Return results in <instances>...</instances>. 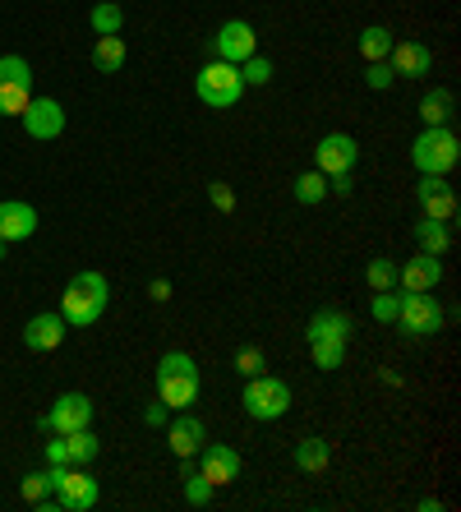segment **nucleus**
<instances>
[{
    "instance_id": "1",
    "label": "nucleus",
    "mask_w": 461,
    "mask_h": 512,
    "mask_svg": "<svg viewBox=\"0 0 461 512\" xmlns=\"http://www.w3.org/2000/svg\"><path fill=\"white\" fill-rule=\"evenodd\" d=\"M111 305V282L102 273H74V282L65 286V296H60V319L65 328H93Z\"/></svg>"
},
{
    "instance_id": "2",
    "label": "nucleus",
    "mask_w": 461,
    "mask_h": 512,
    "mask_svg": "<svg viewBox=\"0 0 461 512\" xmlns=\"http://www.w3.org/2000/svg\"><path fill=\"white\" fill-rule=\"evenodd\" d=\"M457 157H461V143L448 125H425L411 143V162L420 176H448L457 167Z\"/></svg>"
},
{
    "instance_id": "3",
    "label": "nucleus",
    "mask_w": 461,
    "mask_h": 512,
    "mask_svg": "<svg viewBox=\"0 0 461 512\" xmlns=\"http://www.w3.org/2000/svg\"><path fill=\"white\" fill-rule=\"evenodd\" d=\"M194 93H199L203 107L226 111L245 97V79H240V65H226V60H208L199 74H194Z\"/></svg>"
},
{
    "instance_id": "4",
    "label": "nucleus",
    "mask_w": 461,
    "mask_h": 512,
    "mask_svg": "<svg viewBox=\"0 0 461 512\" xmlns=\"http://www.w3.org/2000/svg\"><path fill=\"white\" fill-rule=\"evenodd\" d=\"M51 480V494H56V503L65 512H93L97 499H102V485H97L93 476H88V466H51L47 471Z\"/></svg>"
},
{
    "instance_id": "5",
    "label": "nucleus",
    "mask_w": 461,
    "mask_h": 512,
    "mask_svg": "<svg viewBox=\"0 0 461 512\" xmlns=\"http://www.w3.org/2000/svg\"><path fill=\"white\" fill-rule=\"evenodd\" d=\"M249 420H282L291 411V383L272 379V374H254L245 379V397H240Z\"/></svg>"
},
{
    "instance_id": "6",
    "label": "nucleus",
    "mask_w": 461,
    "mask_h": 512,
    "mask_svg": "<svg viewBox=\"0 0 461 512\" xmlns=\"http://www.w3.org/2000/svg\"><path fill=\"white\" fill-rule=\"evenodd\" d=\"M397 323H402L406 337H434L443 333V310H438V300L429 291H402Z\"/></svg>"
},
{
    "instance_id": "7",
    "label": "nucleus",
    "mask_w": 461,
    "mask_h": 512,
    "mask_svg": "<svg viewBox=\"0 0 461 512\" xmlns=\"http://www.w3.org/2000/svg\"><path fill=\"white\" fill-rule=\"evenodd\" d=\"M88 425H93V397L88 393H60L56 406L37 420L42 434H74V429H88Z\"/></svg>"
},
{
    "instance_id": "8",
    "label": "nucleus",
    "mask_w": 461,
    "mask_h": 512,
    "mask_svg": "<svg viewBox=\"0 0 461 512\" xmlns=\"http://www.w3.org/2000/svg\"><path fill=\"white\" fill-rule=\"evenodd\" d=\"M208 51H213V60L240 65V60H249L254 51H259V33H254V24H245V19H231V24L217 28V37L208 42Z\"/></svg>"
},
{
    "instance_id": "9",
    "label": "nucleus",
    "mask_w": 461,
    "mask_h": 512,
    "mask_svg": "<svg viewBox=\"0 0 461 512\" xmlns=\"http://www.w3.org/2000/svg\"><path fill=\"white\" fill-rule=\"evenodd\" d=\"M19 120H24L28 139L51 143V139L65 134V107H60L56 97H28V107H24V116Z\"/></svg>"
},
{
    "instance_id": "10",
    "label": "nucleus",
    "mask_w": 461,
    "mask_h": 512,
    "mask_svg": "<svg viewBox=\"0 0 461 512\" xmlns=\"http://www.w3.org/2000/svg\"><path fill=\"white\" fill-rule=\"evenodd\" d=\"M355 162H360V143L351 134H323L319 148H314V171H323V176L355 171Z\"/></svg>"
},
{
    "instance_id": "11",
    "label": "nucleus",
    "mask_w": 461,
    "mask_h": 512,
    "mask_svg": "<svg viewBox=\"0 0 461 512\" xmlns=\"http://www.w3.org/2000/svg\"><path fill=\"white\" fill-rule=\"evenodd\" d=\"M194 457H199V476H208L217 489L240 480V466H245V457H240L236 448H226V443H203Z\"/></svg>"
},
{
    "instance_id": "12",
    "label": "nucleus",
    "mask_w": 461,
    "mask_h": 512,
    "mask_svg": "<svg viewBox=\"0 0 461 512\" xmlns=\"http://www.w3.org/2000/svg\"><path fill=\"white\" fill-rule=\"evenodd\" d=\"M388 65L397 79H425V74H434V51L425 42H392Z\"/></svg>"
},
{
    "instance_id": "13",
    "label": "nucleus",
    "mask_w": 461,
    "mask_h": 512,
    "mask_svg": "<svg viewBox=\"0 0 461 512\" xmlns=\"http://www.w3.org/2000/svg\"><path fill=\"white\" fill-rule=\"evenodd\" d=\"M415 199H420L425 217H434V222H452L457 217V194H452V185H443V176H420Z\"/></svg>"
},
{
    "instance_id": "14",
    "label": "nucleus",
    "mask_w": 461,
    "mask_h": 512,
    "mask_svg": "<svg viewBox=\"0 0 461 512\" xmlns=\"http://www.w3.org/2000/svg\"><path fill=\"white\" fill-rule=\"evenodd\" d=\"M438 282H443V259L434 254H415L397 268V291H434Z\"/></svg>"
},
{
    "instance_id": "15",
    "label": "nucleus",
    "mask_w": 461,
    "mask_h": 512,
    "mask_svg": "<svg viewBox=\"0 0 461 512\" xmlns=\"http://www.w3.org/2000/svg\"><path fill=\"white\" fill-rule=\"evenodd\" d=\"M208 443V429H203V420L199 416H176L171 425H166V448L185 462V457H194Z\"/></svg>"
},
{
    "instance_id": "16",
    "label": "nucleus",
    "mask_w": 461,
    "mask_h": 512,
    "mask_svg": "<svg viewBox=\"0 0 461 512\" xmlns=\"http://www.w3.org/2000/svg\"><path fill=\"white\" fill-rule=\"evenodd\" d=\"M157 402L166 411H185L199 402V374H157Z\"/></svg>"
},
{
    "instance_id": "17",
    "label": "nucleus",
    "mask_w": 461,
    "mask_h": 512,
    "mask_svg": "<svg viewBox=\"0 0 461 512\" xmlns=\"http://www.w3.org/2000/svg\"><path fill=\"white\" fill-rule=\"evenodd\" d=\"M37 231V208L24 199H5L0 203V240H28Z\"/></svg>"
},
{
    "instance_id": "18",
    "label": "nucleus",
    "mask_w": 461,
    "mask_h": 512,
    "mask_svg": "<svg viewBox=\"0 0 461 512\" xmlns=\"http://www.w3.org/2000/svg\"><path fill=\"white\" fill-rule=\"evenodd\" d=\"M351 333H355V323H351V314H342V310H314L309 314V328H305L309 342H351Z\"/></svg>"
},
{
    "instance_id": "19",
    "label": "nucleus",
    "mask_w": 461,
    "mask_h": 512,
    "mask_svg": "<svg viewBox=\"0 0 461 512\" xmlns=\"http://www.w3.org/2000/svg\"><path fill=\"white\" fill-rule=\"evenodd\" d=\"M60 342H65V319H60V314H37V319H28V328H24L28 351L47 356V351H56Z\"/></svg>"
},
{
    "instance_id": "20",
    "label": "nucleus",
    "mask_w": 461,
    "mask_h": 512,
    "mask_svg": "<svg viewBox=\"0 0 461 512\" xmlns=\"http://www.w3.org/2000/svg\"><path fill=\"white\" fill-rule=\"evenodd\" d=\"M415 245H420V254H434V259H443V254L452 250V231H448V222L420 217V227H415Z\"/></svg>"
},
{
    "instance_id": "21",
    "label": "nucleus",
    "mask_w": 461,
    "mask_h": 512,
    "mask_svg": "<svg viewBox=\"0 0 461 512\" xmlns=\"http://www.w3.org/2000/svg\"><path fill=\"white\" fill-rule=\"evenodd\" d=\"M60 439H65V457H70V466H93L97 453H102V439L93 434V425L74 429V434H60Z\"/></svg>"
},
{
    "instance_id": "22",
    "label": "nucleus",
    "mask_w": 461,
    "mask_h": 512,
    "mask_svg": "<svg viewBox=\"0 0 461 512\" xmlns=\"http://www.w3.org/2000/svg\"><path fill=\"white\" fill-rule=\"evenodd\" d=\"M296 466L305 471V476H319V471H328V462H332V448L323 439H300L296 443Z\"/></svg>"
},
{
    "instance_id": "23",
    "label": "nucleus",
    "mask_w": 461,
    "mask_h": 512,
    "mask_svg": "<svg viewBox=\"0 0 461 512\" xmlns=\"http://www.w3.org/2000/svg\"><path fill=\"white\" fill-rule=\"evenodd\" d=\"M88 24H93L97 37H120V28H125V10H120L116 0H97L93 14H88Z\"/></svg>"
},
{
    "instance_id": "24",
    "label": "nucleus",
    "mask_w": 461,
    "mask_h": 512,
    "mask_svg": "<svg viewBox=\"0 0 461 512\" xmlns=\"http://www.w3.org/2000/svg\"><path fill=\"white\" fill-rule=\"evenodd\" d=\"M452 107H457V97H452L448 88H434V93L420 97V120H425V125H448Z\"/></svg>"
},
{
    "instance_id": "25",
    "label": "nucleus",
    "mask_w": 461,
    "mask_h": 512,
    "mask_svg": "<svg viewBox=\"0 0 461 512\" xmlns=\"http://www.w3.org/2000/svg\"><path fill=\"white\" fill-rule=\"evenodd\" d=\"M392 28H383V24H369L365 33H360V56H365V65L369 60H388V51H392Z\"/></svg>"
},
{
    "instance_id": "26",
    "label": "nucleus",
    "mask_w": 461,
    "mask_h": 512,
    "mask_svg": "<svg viewBox=\"0 0 461 512\" xmlns=\"http://www.w3.org/2000/svg\"><path fill=\"white\" fill-rule=\"evenodd\" d=\"M120 65H125V42H120V37H97V47H93V70H97V74H116Z\"/></svg>"
},
{
    "instance_id": "27",
    "label": "nucleus",
    "mask_w": 461,
    "mask_h": 512,
    "mask_svg": "<svg viewBox=\"0 0 461 512\" xmlns=\"http://www.w3.org/2000/svg\"><path fill=\"white\" fill-rule=\"evenodd\" d=\"M365 282H369V291H392L397 286V259H369Z\"/></svg>"
},
{
    "instance_id": "28",
    "label": "nucleus",
    "mask_w": 461,
    "mask_h": 512,
    "mask_svg": "<svg viewBox=\"0 0 461 512\" xmlns=\"http://www.w3.org/2000/svg\"><path fill=\"white\" fill-rule=\"evenodd\" d=\"M0 84L33 88V65H28L24 56H0Z\"/></svg>"
},
{
    "instance_id": "29",
    "label": "nucleus",
    "mask_w": 461,
    "mask_h": 512,
    "mask_svg": "<svg viewBox=\"0 0 461 512\" xmlns=\"http://www.w3.org/2000/svg\"><path fill=\"white\" fill-rule=\"evenodd\" d=\"M296 199L300 203H323V194H328V176L323 171H305V176H296Z\"/></svg>"
},
{
    "instance_id": "30",
    "label": "nucleus",
    "mask_w": 461,
    "mask_h": 512,
    "mask_svg": "<svg viewBox=\"0 0 461 512\" xmlns=\"http://www.w3.org/2000/svg\"><path fill=\"white\" fill-rule=\"evenodd\" d=\"M240 79H245V88H263V84H272V60L254 51L249 60H240Z\"/></svg>"
},
{
    "instance_id": "31",
    "label": "nucleus",
    "mask_w": 461,
    "mask_h": 512,
    "mask_svg": "<svg viewBox=\"0 0 461 512\" xmlns=\"http://www.w3.org/2000/svg\"><path fill=\"white\" fill-rule=\"evenodd\" d=\"M213 480L208 476H199V471H185V503H190V508H208V503H213Z\"/></svg>"
},
{
    "instance_id": "32",
    "label": "nucleus",
    "mask_w": 461,
    "mask_h": 512,
    "mask_svg": "<svg viewBox=\"0 0 461 512\" xmlns=\"http://www.w3.org/2000/svg\"><path fill=\"white\" fill-rule=\"evenodd\" d=\"M309 356H314V365H319V370H342L346 342H309Z\"/></svg>"
},
{
    "instance_id": "33",
    "label": "nucleus",
    "mask_w": 461,
    "mask_h": 512,
    "mask_svg": "<svg viewBox=\"0 0 461 512\" xmlns=\"http://www.w3.org/2000/svg\"><path fill=\"white\" fill-rule=\"evenodd\" d=\"M397 305H402L397 286H392V291H374V305H369V314H374V323H397Z\"/></svg>"
},
{
    "instance_id": "34",
    "label": "nucleus",
    "mask_w": 461,
    "mask_h": 512,
    "mask_svg": "<svg viewBox=\"0 0 461 512\" xmlns=\"http://www.w3.org/2000/svg\"><path fill=\"white\" fill-rule=\"evenodd\" d=\"M28 88H19V84H0V116H24V107H28Z\"/></svg>"
},
{
    "instance_id": "35",
    "label": "nucleus",
    "mask_w": 461,
    "mask_h": 512,
    "mask_svg": "<svg viewBox=\"0 0 461 512\" xmlns=\"http://www.w3.org/2000/svg\"><path fill=\"white\" fill-rule=\"evenodd\" d=\"M157 374H199V365H194L190 351H166V356L157 360Z\"/></svg>"
},
{
    "instance_id": "36",
    "label": "nucleus",
    "mask_w": 461,
    "mask_h": 512,
    "mask_svg": "<svg viewBox=\"0 0 461 512\" xmlns=\"http://www.w3.org/2000/svg\"><path fill=\"white\" fill-rule=\"evenodd\" d=\"M236 370L245 374V379H254V374L268 370V360H263L259 346H240V351H236Z\"/></svg>"
},
{
    "instance_id": "37",
    "label": "nucleus",
    "mask_w": 461,
    "mask_h": 512,
    "mask_svg": "<svg viewBox=\"0 0 461 512\" xmlns=\"http://www.w3.org/2000/svg\"><path fill=\"white\" fill-rule=\"evenodd\" d=\"M392 79H397V74H392V65H388V60H369V65H365V84L374 88V93H383V88H392Z\"/></svg>"
},
{
    "instance_id": "38",
    "label": "nucleus",
    "mask_w": 461,
    "mask_h": 512,
    "mask_svg": "<svg viewBox=\"0 0 461 512\" xmlns=\"http://www.w3.org/2000/svg\"><path fill=\"white\" fill-rule=\"evenodd\" d=\"M19 494H24L28 503L47 499V494H51V480H47V471H28V476H24V485H19Z\"/></svg>"
},
{
    "instance_id": "39",
    "label": "nucleus",
    "mask_w": 461,
    "mask_h": 512,
    "mask_svg": "<svg viewBox=\"0 0 461 512\" xmlns=\"http://www.w3.org/2000/svg\"><path fill=\"white\" fill-rule=\"evenodd\" d=\"M208 199H213L217 213H231V208H236V194H231L226 180H213V185H208Z\"/></svg>"
},
{
    "instance_id": "40",
    "label": "nucleus",
    "mask_w": 461,
    "mask_h": 512,
    "mask_svg": "<svg viewBox=\"0 0 461 512\" xmlns=\"http://www.w3.org/2000/svg\"><path fill=\"white\" fill-rule=\"evenodd\" d=\"M47 462H51V466H60V462L70 466V457H65V439H60V434L47 443Z\"/></svg>"
},
{
    "instance_id": "41",
    "label": "nucleus",
    "mask_w": 461,
    "mask_h": 512,
    "mask_svg": "<svg viewBox=\"0 0 461 512\" xmlns=\"http://www.w3.org/2000/svg\"><path fill=\"white\" fill-rule=\"evenodd\" d=\"M143 425L162 429V425H166V406H162V402H153V406H148V411H143Z\"/></svg>"
},
{
    "instance_id": "42",
    "label": "nucleus",
    "mask_w": 461,
    "mask_h": 512,
    "mask_svg": "<svg viewBox=\"0 0 461 512\" xmlns=\"http://www.w3.org/2000/svg\"><path fill=\"white\" fill-rule=\"evenodd\" d=\"M148 296H153L157 305H162V300H171V282H166V277H157V282L148 286Z\"/></svg>"
},
{
    "instance_id": "43",
    "label": "nucleus",
    "mask_w": 461,
    "mask_h": 512,
    "mask_svg": "<svg viewBox=\"0 0 461 512\" xmlns=\"http://www.w3.org/2000/svg\"><path fill=\"white\" fill-rule=\"evenodd\" d=\"M420 512H443V503H438L434 494H429V499H420Z\"/></svg>"
},
{
    "instance_id": "44",
    "label": "nucleus",
    "mask_w": 461,
    "mask_h": 512,
    "mask_svg": "<svg viewBox=\"0 0 461 512\" xmlns=\"http://www.w3.org/2000/svg\"><path fill=\"white\" fill-rule=\"evenodd\" d=\"M0 259H5V240H0Z\"/></svg>"
}]
</instances>
